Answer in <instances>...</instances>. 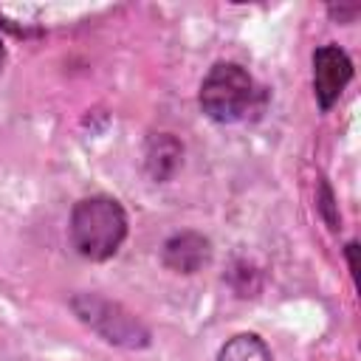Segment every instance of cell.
Wrapping results in <instances>:
<instances>
[{"instance_id": "7a4b0ae2", "label": "cell", "mask_w": 361, "mask_h": 361, "mask_svg": "<svg viewBox=\"0 0 361 361\" xmlns=\"http://www.w3.org/2000/svg\"><path fill=\"white\" fill-rule=\"evenodd\" d=\"M200 110L217 124L248 118L262 104V87L237 62H217L200 82Z\"/></svg>"}, {"instance_id": "52a82bcc", "label": "cell", "mask_w": 361, "mask_h": 361, "mask_svg": "<svg viewBox=\"0 0 361 361\" xmlns=\"http://www.w3.org/2000/svg\"><path fill=\"white\" fill-rule=\"evenodd\" d=\"M3 62H6V48H3V42H0V71H3Z\"/></svg>"}, {"instance_id": "8992f818", "label": "cell", "mask_w": 361, "mask_h": 361, "mask_svg": "<svg viewBox=\"0 0 361 361\" xmlns=\"http://www.w3.org/2000/svg\"><path fill=\"white\" fill-rule=\"evenodd\" d=\"M217 361H271V353L265 347V341L254 333H237L234 338H228L220 353Z\"/></svg>"}, {"instance_id": "277c9868", "label": "cell", "mask_w": 361, "mask_h": 361, "mask_svg": "<svg viewBox=\"0 0 361 361\" xmlns=\"http://www.w3.org/2000/svg\"><path fill=\"white\" fill-rule=\"evenodd\" d=\"M350 79H353V62L338 45L330 42L313 51V93L324 113L338 102Z\"/></svg>"}, {"instance_id": "3957f363", "label": "cell", "mask_w": 361, "mask_h": 361, "mask_svg": "<svg viewBox=\"0 0 361 361\" xmlns=\"http://www.w3.org/2000/svg\"><path fill=\"white\" fill-rule=\"evenodd\" d=\"M73 310L79 313L82 322H87L96 333H102L113 344H127V347L147 344V330L138 324L135 316L124 313L118 305H110L99 296H76Z\"/></svg>"}, {"instance_id": "6da1fadb", "label": "cell", "mask_w": 361, "mask_h": 361, "mask_svg": "<svg viewBox=\"0 0 361 361\" xmlns=\"http://www.w3.org/2000/svg\"><path fill=\"white\" fill-rule=\"evenodd\" d=\"M71 243L73 248L93 262L110 259L127 237V214L118 200L93 195L73 206L71 212Z\"/></svg>"}, {"instance_id": "5b68a950", "label": "cell", "mask_w": 361, "mask_h": 361, "mask_svg": "<svg viewBox=\"0 0 361 361\" xmlns=\"http://www.w3.org/2000/svg\"><path fill=\"white\" fill-rule=\"evenodd\" d=\"M206 259H209V240L200 234L186 231V234L172 237L164 245V262L180 274H195Z\"/></svg>"}]
</instances>
